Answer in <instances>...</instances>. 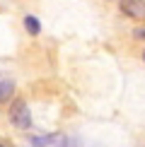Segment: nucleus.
Returning <instances> with one entry per match:
<instances>
[{"label": "nucleus", "instance_id": "4", "mask_svg": "<svg viewBox=\"0 0 145 147\" xmlns=\"http://www.w3.org/2000/svg\"><path fill=\"white\" fill-rule=\"evenodd\" d=\"M12 94H15V82L12 80H0V104L10 101Z\"/></svg>", "mask_w": 145, "mask_h": 147}, {"label": "nucleus", "instance_id": "1", "mask_svg": "<svg viewBox=\"0 0 145 147\" xmlns=\"http://www.w3.org/2000/svg\"><path fill=\"white\" fill-rule=\"evenodd\" d=\"M10 121H12V125L22 128V130H27V128L32 125V113H29L27 101L15 99V104L10 106Z\"/></svg>", "mask_w": 145, "mask_h": 147}, {"label": "nucleus", "instance_id": "2", "mask_svg": "<svg viewBox=\"0 0 145 147\" xmlns=\"http://www.w3.org/2000/svg\"><path fill=\"white\" fill-rule=\"evenodd\" d=\"M119 7L126 17L136 22H145V0H119Z\"/></svg>", "mask_w": 145, "mask_h": 147}, {"label": "nucleus", "instance_id": "6", "mask_svg": "<svg viewBox=\"0 0 145 147\" xmlns=\"http://www.w3.org/2000/svg\"><path fill=\"white\" fill-rule=\"evenodd\" d=\"M133 36H136V39H145V27H138L136 32H133Z\"/></svg>", "mask_w": 145, "mask_h": 147}, {"label": "nucleus", "instance_id": "7", "mask_svg": "<svg viewBox=\"0 0 145 147\" xmlns=\"http://www.w3.org/2000/svg\"><path fill=\"white\" fill-rule=\"evenodd\" d=\"M143 60H145V51H143Z\"/></svg>", "mask_w": 145, "mask_h": 147}, {"label": "nucleus", "instance_id": "3", "mask_svg": "<svg viewBox=\"0 0 145 147\" xmlns=\"http://www.w3.org/2000/svg\"><path fill=\"white\" fill-rule=\"evenodd\" d=\"M32 147H68V138L63 133H53L44 138H32Z\"/></svg>", "mask_w": 145, "mask_h": 147}, {"label": "nucleus", "instance_id": "8", "mask_svg": "<svg viewBox=\"0 0 145 147\" xmlns=\"http://www.w3.org/2000/svg\"><path fill=\"white\" fill-rule=\"evenodd\" d=\"M0 147H5V145H3V142H0Z\"/></svg>", "mask_w": 145, "mask_h": 147}, {"label": "nucleus", "instance_id": "5", "mask_svg": "<svg viewBox=\"0 0 145 147\" xmlns=\"http://www.w3.org/2000/svg\"><path fill=\"white\" fill-rule=\"evenodd\" d=\"M24 29H27L32 36H36L41 32V24H39V20H36L34 15H27V17H24Z\"/></svg>", "mask_w": 145, "mask_h": 147}]
</instances>
